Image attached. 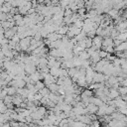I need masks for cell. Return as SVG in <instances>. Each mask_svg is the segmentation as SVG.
Returning a JSON list of instances; mask_svg holds the SVG:
<instances>
[{
	"label": "cell",
	"mask_w": 127,
	"mask_h": 127,
	"mask_svg": "<svg viewBox=\"0 0 127 127\" xmlns=\"http://www.w3.org/2000/svg\"><path fill=\"white\" fill-rule=\"evenodd\" d=\"M37 2H38V4H43L44 0H37Z\"/></svg>",
	"instance_id": "33"
},
{
	"label": "cell",
	"mask_w": 127,
	"mask_h": 127,
	"mask_svg": "<svg viewBox=\"0 0 127 127\" xmlns=\"http://www.w3.org/2000/svg\"><path fill=\"white\" fill-rule=\"evenodd\" d=\"M119 92H118V89L117 88H113V87H109V93L107 95V97L109 99H114L116 98L117 96H119Z\"/></svg>",
	"instance_id": "4"
},
{
	"label": "cell",
	"mask_w": 127,
	"mask_h": 127,
	"mask_svg": "<svg viewBox=\"0 0 127 127\" xmlns=\"http://www.w3.org/2000/svg\"><path fill=\"white\" fill-rule=\"evenodd\" d=\"M76 13H77L78 15H83V14H85V13H86L85 7H79V8L76 10Z\"/></svg>",
	"instance_id": "25"
},
{
	"label": "cell",
	"mask_w": 127,
	"mask_h": 127,
	"mask_svg": "<svg viewBox=\"0 0 127 127\" xmlns=\"http://www.w3.org/2000/svg\"><path fill=\"white\" fill-rule=\"evenodd\" d=\"M18 9H19V13L22 14V15H26V14H27V11L29 10L25 5H24V6H19Z\"/></svg>",
	"instance_id": "21"
},
{
	"label": "cell",
	"mask_w": 127,
	"mask_h": 127,
	"mask_svg": "<svg viewBox=\"0 0 127 127\" xmlns=\"http://www.w3.org/2000/svg\"><path fill=\"white\" fill-rule=\"evenodd\" d=\"M67 31H68V25H62L58 29L57 33H59L60 35H65Z\"/></svg>",
	"instance_id": "9"
},
{
	"label": "cell",
	"mask_w": 127,
	"mask_h": 127,
	"mask_svg": "<svg viewBox=\"0 0 127 127\" xmlns=\"http://www.w3.org/2000/svg\"><path fill=\"white\" fill-rule=\"evenodd\" d=\"M5 20H7V14L0 12V21H5Z\"/></svg>",
	"instance_id": "29"
},
{
	"label": "cell",
	"mask_w": 127,
	"mask_h": 127,
	"mask_svg": "<svg viewBox=\"0 0 127 127\" xmlns=\"http://www.w3.org/2000/svg\"><path fill=\"white\" fill-rule=\"evenodd\" d=\"M98 55H99L100 59H104V58H106V56H107V52L100 49V50H98Z\"/></svg>",
	"instance_id": "24"
},
{
	"label": "cell",
	"mask_w": 127,
	"mask_h": 127,
	"mask_svg": "<svg viewBox=\"0 0 127 127\" xmlns=\"http://www.w3.org/2000/svg\"><path fill=\"white\" fill-rule=\"evenodd\" d=\"M31 38H32V37L27 36V37H25V38H23V39H20V41H19L18 44H19V46H20L22 52H26V51H27V49H28V47H29V45H30Z\"/></svg>",
	"instance_id": "1"
},
{
	"label": "cell",
	"mask_w": 127,
	"mask_h": 127,
	"mask_svg": "<svg viewBox=\"0 0 127 127\" xmlns=\"http://www.w3.org/2000/svg\"><path fill=\"white\" fill-rule=\"evenodd\" d=\"M8 39H6L5 37L4 38H2L1 40H0V46H3V45H6V44H8Z\"/></svg>",
	"instance_id": "30"
},
{
	"label": "cell",
	"mask_w": 127,
	"mask_h": 127,
	"mask_svg": "<svg viewBox=\"0 0 127 127\" xmlns=\"http://www.w3.org/2000/svg\"><path fill=\"white\" fill-rule=\"evenodd\" d=\"M72 25H73V26H75V27H77V28H81V27H82V25H83V21L77 18V19L72 23Z\"/></svg>",
	"instance_id": "22"
},
{
	"label": "cell",
	"mask_w": 127,
	"mask_h": 127,
	"mask_svg": "<svg viewBox=\"0 0 127 127\" xmlns=\"http://www.w3.org/2000/svg\"><path fill=\"white\" fill-rule=\"evenodd\" d=\"M12 0H4V2H8V3H10Z\"/></svg>",
	"instance_id": "36"
},
{
	"label": "cell",
	"mask_w": 127,
	"mask_h": 127,
	"mask_svg": "<svg viewBox=\"0 0 127 127\" xmlns=\"http://www.w3.org/2000/svg\"><path fill=\"white\" fill-rule=\"evenodd\" d=\"M118 34H119V32L115 29V27L111 28V30H110V38L114 39V38H116V37H117V35H118Z\"/></svg>",
	"instance_id": "20"
},
{
	"label": "cell",
	"mask_w": 127,
	"mask_h": 127,
	"mask_svg": "<svg viewBox=\"0 0 127 127\" xmlns=\"http://www.w3.org/2000/svg\"><path fill=\"white\" fill-rule=\"evenodd\" d=\"M38 92H39V93H41L43 96H48V95H49V93H50L51 91L49 90L48 86H44L43 88L39 89V90H38Z\"/></svg>",
	"instance_id": "15"
},
{
	"label": "cell",
	"mask_w": 127,
	"mask_h": 127,
	"mask_svg": "<svg viewBox=\"0 0 127 127\" xmlns=\"http://www.w3.org/2000/svg\"><path fill=\"white\" fill-rule=\"evenodd\" d=\"M126 50H127V43H126V41L121 42L118 46L114 47V52H123V51H126Z\"/></svg>",
	"instance_id": "6"
},
{
	"label": "cell",
	"mask_w": 127,
	"mask_h": 127,
	"mask_svg": "<svg viewBox=\"0 0 127 127\" xmlns=\"http://www.w3.org/2000/svg\"><path fill=\"white\" fill-rule=\"evenodd\" d=\"M90 124H91V125H93V126H96V127H99V126L101 125V123L98 121V119H96V120H92Z\"/></svg>",
	"instance_id": "28"
},
{
	"label": "cell",
	"mask_w": 127,
	"mask_h": 127,
	"mask_svg": "<svg viewBox=\"0 0 127 127\" xmlns=\"http://www.w3.org/2000/svg\"><path fill=\"white\" fill-rule=\"evenodd\" d=\"M3 3H4V0H0V7L3 5Z\"/></svg>",
	"instance_id": "35"
},
{
	"label": "cell",
	"mask_w": 127,
	"mask_h": 127,
	"mask_svg": "<svg viewBox=\"0 0 127 127\" xmlns=\"http://www.w3.org/2000/svg\"><path fill=\"white\" fill-rule=\"evenodd\" d=\"M117 39H119L121 42H124V41H126V39H127V34H126V32H122V33H119L118 35H117V37H116Z\"/></svg>",
	"instance_id": "17"
},
{
	"label": "cell",
	"mask_w": 127,
	"mask_h": 127,
	"mask_svg": "<svg viewBox=\"0 0 127 127\" xmlns=\"http://www.w3.org/2000/svg\"><path fill=\"white\" fill-rule=\"evenodd\" d=\"M1 67H3V61L0 59V68H1Z\"/></svg>",
	"instance_id": "34"
},
{
	"label": "cell",
	"mask_w": 127,
	"mask_h": 127,
	"mask_svg": "<svg viewBox=\"0 0 127 127\" xmlns=\"http://www.w3.org/2000/svg\"><path fill=\"white\" fill-rule=\"evenodd\" d=\"M119 94H127V86H123V85H119V87L117 88Z\"/></svg>",
	"instance_id": "19"
},
{
	"label": "cell",
	"mask_w": 127,
	"mask_h": 127,
	"mask_svg": "<svg viewBox=\"0 0 127 127\" xmlns=\"http://www.w3.org/2000/svg\"><path fill=\"white\" fill-rule=\"evenodd\" d=\"M106 81L108 82L109 86L111 87L113 84H115L116 82H118V78H117V76H114V75H109V77L107 78V80H106Z\"/></svg>",
	"instance_id": "11"
},
{
	"label": "cell",
	"mask_w": 127,
	"mask_h": 127,
	"mask_svg": "<svg viewBox=\"0 0 127 127\" xmlns=\"http://www.w3.org/2000/svg\"><path fill=\"white\" fill-rule=\"evenodd\" d=\"M89 60L91 61V63H97L100 60V57L98 55V50H95L90 56H89Z\"/></svg>",
	"instance_id": "7"
},
{
	"label": "cell",
	"mask_w": 127,
	"mask_h": 127,
	"mask_svg": "<svg viewBox=\"0 0 127 127\" xmlns=\"http://www.w3.org/2000/svg\"><path fill=\"white\" fill-rule=\"evenodd\" d=\"M12 7H7V6H5V5H2L1 6V12H3V13H9V11H10V9H11Z\"/></svg>",
	"instance_id": "26"
},
{
	"label": "cell",
	"mask_w": 127,
	"mask_h": 127,
	"mask_svg": "<svg viewBox=\"0 0 127 127\" xmlns=\"http://www.w3.org/2000/svg\"><path fill=\"white\" fill-rule=\"evenodd\" d=\"M31 3H32V7H33V8H36V6L38 5L37 0H31Z\"/></svg>",
	"instance_id": "32"
},
{
	"label": "cell",
	"mask_w": 127,
	"mask_h": 127,
	"mask_svg": "<svg viewBox=\"0 0 127 127\" xmlns=\"http://www.w3.org/2000/svg\"><path fill=\"white\" fill-rule=\"evenodd\" d=\"M10 40H11V41H13L14 43L18 44V43H19V41H20V38L18 37V35H17V34H14V35H13V37H12Z\"/></svg>",
	"instance_id": "27"
},
{
	"label": "cell",
	"mask_w": 127,
	"mask_h": 127,
	"mask_svg": "<svg viewBox=\"0 0 127 127\" xmlns=\"http://www.w3.org/2000/svg\"><path fill=\"white\" fill-rule=\"evenodd\" d=\"M27 1H31V0H27Z\"/></svg>",
	"instance_id": "37"
},
{
	"label": "cell",
	"mask_w": 127,
	"mask_h": 127,
	"mask_svg": "<svg viewBox=\"0 0 127 127\" xmlns=\"http://www.w3.org/2000/svg\"><path fill=\"white\" fill-rule=\"evenodd\" d=\"M77 57H78L81 61H83V60H88V59H89V55L86 53V51H85V50L80 51V52L77 54Z\"/></svg>",
	"instance_id": "10"
},
{
	"label": "cell",
	"mask_w": 127,
	"mask_h": 127,
	"mask_svg": "<svg viewBox=\"0 0 127 127\" xmlns=\"http://www.w3.org/2000/svg\"><path fill=\"white\" fill-rule=\"evenodd\" d=\"M86 110H87V114H91V113H96L97 111V108L98 106L93 104V103H88L86 106H85Z\"/></svg>",
	"instance_id": "5"
},
{
	"label": "cell",
	"mask_w": 127,
	"mask_h": 127,
	"mask_svg": "<svg viewBox=\"0 0 127 127\" xmlns=\"http://www.w3.org/2000/svg\"><path fill=\"white\" fill-rule=\"evenodd\" d=\"M102 37L101 36H98V35H95L93 38H92V46L94 47L95 50H100L101 48V43H102Z\"/></svg>",
	"instance_id": "2"
},
{
	"label": "cell",
	"mask_w": 127,
	"mask_h": 127,
	"mask_svg": "<svg viewBox=\"0 0 127 127\" xmlns=\"http://www.w3.org/2000/svg\"><path fill=\"white\" fill-rule=\"evenodd\" d=\"M71 60H72L73 65H74L75 67H80V65H81V60H80L77 56H73Z\"/></svg>",
	"instance_id": "13"
},
{
	"label": "cell",
	"mask_w": 127,
	"mask_h": 127,
	"mask_svg": "<svg viewBox=\"0 0 127 127\" xmlns=\"http://www.w3.org/2000/svg\"><path fill=\"white\" fill-rule=\"evenodd\" d=\"M104 80H105V78H104V74L102 72L94 71V73L92 75V81L93 82H103Z\"/></svg>",
	"instance_id": "3"
},
{
	"label": "cell",
	"mask_w": 127,
	"mask_h": 127,
	"mask_svg": "<svg viewBox=\"0 0 127 127\" xmlns=\"http://www.w3.org/2000/svg\"><path fill=\"white\" fill-rule=\"evenodd\" d=\"M49 73H50V74H52V75H53V76H55V77H59L60 67H59V68H58V67H55V66L51 67V68H50V70H49Z\"/></svg>",
	"instance_id": "12"
},
{
	"label": "cell",
	"mask_w": 127,
	"mask_h": 127,
	"mask_svg": "<svg viewBox=\"0 0 127 127\" xmlns=\"http://www.w3.org/2000/svg\"><path fill=\"white\" fill-rule=\"evenodd\" d=\"M35 12H36L35 8H33V7H32V8H30V9L27 11V14H26V15H30V14H33V13H35Z\"/></svg>",
	"instance_id": "31"
},
{
	"label": "cell",
	"mask_w": 127,
	"mask_h": 127,
	"mask_svg": "<svg viewBox=\"0 0 127 127\" xmlns=\"http://www.w3.org/2000/svg\"><path fill=\"white\" fill-rule=\"evenodd\" d=\"M84 41H85V46H86V48H90V47L92 46V39H91V38L85 37V38H84ZM86 48H85V49H86Z\"/></svg>",
	"instance_id": "23"
},
{
	"label": "cell",
	"mask_w": 127,
	"mask_h": 127,
	"mask_svg": "<svg viewBox=\"0 0 127 127\" xmlns=\"http://www.w3.org/2000/svg\"><path fill=\"white\" fill-rule=\"evenodd\" d=\"M34 85H35V87H36V89H41V88H43L44 86H46L45 85V83L43 82V80H38V81H36L35 83H34Z\"/></svg>",
	"instance_id": "18"
},
{
	"label": "cell",
	"mask_w": 127,
	"mask_h": 127,
	"mask_svg": "<svg viewBox=\"0 0 127 127\" xmlns=\"http://www.w3.org/2000/svg\"><path fill=\"white\" fill-rule=\"evenodd\" d=\"M110 45L113 46V39L110 38V37H104V39H102L101 46L102 47H106V46H110Z\"/></svg>",
	"instance_id": "8"
},
{
	"label": "cell",
	"mask_w": 127,
	"mask_h": 127,
	"mask_svg": "<svg viewBox=\"0 0 127 127\" xmlns=\"http://www.w3.org/2000/svg\"><path fill=\"white\" fill-rule=\"evenodd\" d=\"M48 88H49V90L51 92H57L58 89H59V85L56 82H53V83H51V84L48 85Z\"/></svg>",
	"instance_id": "14"
},
{
	"label": "cell",
	"mask_w": 127,
	"mask_h": 127,
	"mask_svg": "<svg viewBox=\"0 0 127 127\" xmlns=\"http://www.w3.org/2000/svg\"><path fill=\"white\" fill-rule=\"evenodd\" d=\"M77 68H78V67H75V66H72V67L67 68V75H68L69 77L73 76V75H74V73H75V71L77 70Z\"/></svg>",
	"instance_id": "16"
}]
</instances>
